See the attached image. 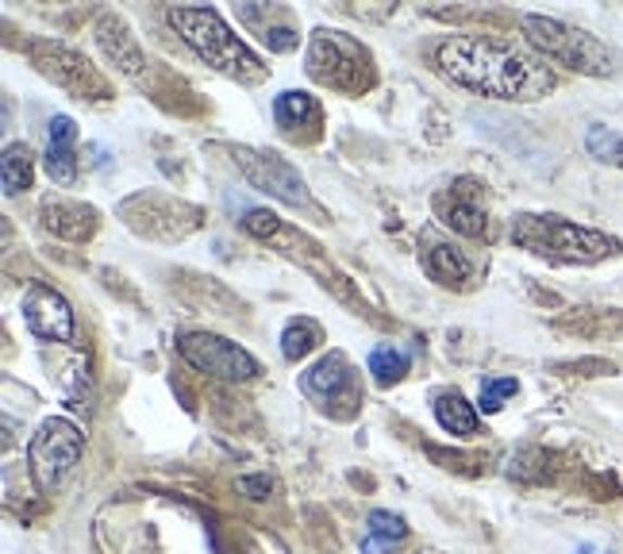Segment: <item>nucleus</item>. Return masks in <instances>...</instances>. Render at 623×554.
I'll return each mask as SVG.
<instances>
[{
  "instance_id": "obj_1",
  "label": "nucleus",
  "mask_w": 623,
  "mask_h": 554,
  "mask_svg": "<svg viewBox=\"0 0 623 554\" xmlns=\"http://www.w3.org/2000/svg\"><path fill=\"white\" fill-rule=\"evenodd\" d=\"M443 77L497 101H543L555 89V74L543 59L497 35H458L435 51Z\"/></svg>"
},
{
  "instance_id": "obj_2",
  "label": "nucleus",
  "mask_w": 623,
  "mask_h": 554,
  "mask_svg": "<svg viewBox=\"0 0 623 554\" xmlns=\"http://www.w3.org/2000/svg\"><path fill=\"white\" fill-rule=\"evenodd\" d=\"M508 236L523 251L543 254L550 262H577V266H593V262H605L620 251V243L605 231H593V227H582L562 216H531V212L512 219Z\"/></svg>"
},
{
  "instance_id": "obj_3",
  "label": "nucleus",
  "mask_w": 623,
  "mask_h": 554,
  "mask_svg": "<svg viewBox=\"0 0 623 554\" xmlns=\"http://www.w3.org/2000/svg\"><path fill=\"white\" fill-rule=\"evenodd\" d=\"M166 20L219 74H231L239 77V81H262V77H266L262 59L243 39H236V32L224 24V16H219L216 9H169Z\"/></svg>"
},
{
  "instance_id": "obj_4",
  "label": "nucleus",
  "mask_w": 623,
  "mask_h": 554,
  "mask_svg": "<svg viewBox=\"0 0 623 554\" xmlns=\"http://www.w3.org/2000/svg\"><path fill=\"white\" fill-rule=\"evenodd\" d=\"M527 39L539 47L547 59L562 62V66L577 70V74H593V77H605L612 74V51L605 42L593 39L589 32H577V27L562 24V20H550V16H523L520 20Z\"/></svg>"
},
{
  "instance_id": "obj_5",
  "label": "nucleus",
  "mask_w": 623,
  "mask_h": 554,
  "mask_svg": "<svg viewBox=\"0 0 623 554\" xmlns=\"http://www.w3.org/2000/svg\"><path fill=\"white\" fill-rule=\"evenodd\" d=\"M304 62H308V74L320 85H331V89L363 92L373 85L370 54H366L354 39H346L343 32H316L312 35Z\"/></svg>"
},
{
  "instance_id": "obj_6",
  "label": "nucleus",
  "mask_w": 623,
  "mask_h": 554,
  "mask_svg": "<svg viewBox=\"0 0 623 554\" xmlns=\"http://www.w3.org/2000/svg\"><path fill=\"white\" fill-rule=\"evenodd\" d=\"M81 428L62 416H51L42 420V428L31 436V446H27V462H31V478L42 493H51L62 478L77 466L81 458Z\"/></svg>"
},
{
  "instance_id": "obj_7",
  "label": "nucleus",
  "mask_w": 623,
  "mask_h": 554,
  "mask_svg": "<svg viewBox=\"0 0 623 554\" xmlns=\"http://www.w3.org/2000/svg\"><path fill=\"white\" fill-rule=\"evenodd\" d=\"M177 354L201 374H212L219 381H251L258 374V362L243 351L239 343L224 336H208V331H189L177 339Z\"/></svg>"
},
{
  "instance_id": "obj_8",
  "label": "nucleus",
  "mask_w": 623,
  "mask_h": 554,
  "mask_svg": "<svg viewBox=\"0 0 623 554\" xmlns=\"http://www.w3.org/2000/svg\"><path fill=\"white\" fill-rule=\"evenodd\" d=\"M20 312H24V324L31 336L47 339V343H74L77 319H74L69 301L59 293V289L42 286V281H31V286L24 289Z\"/></svg>"
},
{
  "instance_id": "obj_9",
  "label": "nucleus",
  "mask_w": 623,
  "mask_h": 554,
  "mask_svg": "<svg viewBox=\"0 0 623 554\" xmlns=\"http://www.w3.org/2000/svg\"><path fill=\"white\" fill-rule=\"evenodd\" d=\"M236 162L246 177H251L254 189H266L270 197H278L281 204H308V189H304V177L289 166L281 154L274 151H251V147H236Z\"/></svg>"
},
{
  "instance_id": "obj_10",
  "label": "nucleus",
  "mask_w": 623,
  "mask_h": 554,
  "mask_svg": "<svg viewBox=\"0 0 623 554\" xmlns=\"http://www.w3.org/2000/svg\"><path fill=\"white\" fill-rule=\"evenodd\" d=\"M435 209L438 219L447 227H455L458 236H481L485 231V204H481V185L473 177L455 181V189L438 197Z\"/></svg>"
},
{
  "instance_id": "obj_11",
  "label": "nucleus",
  "mask_w": 623,
  "mask_h": 554,
  "mask_svg": "<svg viewBox=\"0 0 623 554\" xmlns=\"http://www.w3.org/2000/svg\"><path fill=\"white\" fill-rule=\"evenodd\" d=\"M42 74L54 77V81L66 85V89L81 92V97H104V92H109L104 89V77L97 74L81 54L62 51V47H51V51H47V59H42Z\"/></svg>"
},
{
  "instance_id": "obj_12",
  "label": "nucleus",
  "mask_w": 623,
  "mask_h": 554,
  "mask_svg": "<svg viewBox=\"0 0 623 554\" xmlns=\"http://www.w3.org/2000/svg\"><path fill=\"white\" fill-rule=\"evenodd\" d=\"M77 124L69 116H51L47 124V174L59 185H74L77 177Z\"/></svg>"
},
{
  "instance_id": "obj_13",
  "label": "nucleus",
  "mask_w": 623,
  "mask_h": 554,
  "mask_svg": "<svg viewBox=\"0 0 623 554\" xmlns=\"http://www.w3.org/2000/svg\"><path fill=\"white\" fill-rule=\"evenodd\" d=\"M351 386H354V374L343 354H328V358H320L304 374V393L320 396V401H339V396L351 393Z\"/></svg>"
},
{
  "instance_id": "obj_14",
  "label": "nucleus",
  "mask_w": 623,
  "mask_h": 554,
  "mask_svg": "<svg viewBox=\"0 0 623 554\" xmlns=\"http://www.w3.org/2000/svg\"><path fill=\"white\" fill-rule=\"evenodd\" d=\"M435 420H438V428L450 431V436H458V439H470L481 431L478 408H473L458 389H447V393L435 396Z\"/></svg>"
},
{
  "instance_id": "obj_15",
  "label": "nucleus",
  "mask_w": 623,
  "mask_h": 554,
  "mask_svg": "<svg viewBox=\"0 0 623 554\" xmlns=\"http://www.w3.org/2000/svg\"><path fill=\"white\" fill-rule=\"evenodd\" d=\"M423 269H428V277L431 281H438V286H455V289H462L466 281H470V274H473V266H470V259H466L458 247H450V243H435L428 254H423Z\"/></svg>"
},
{
  "instance_id": "obj_16",
  "label": "nucleus",
  "mask_w": 623,
  "mask_h": 554,
  "mask_svg": "<svg viewBox=\"0 0 623 554\" xmlns=\"http://www.w3.org/2000/svg\"><path fill=\"white\" fill-rule=\"evenodd\" d=\"M101 47L104 54H109L112 62H116L124 74H143V54H139L136 39H131V32H127L124 24H119L116 16H104L101 20Z\"/></svg>"
},
{
  "instance_id": "obj_17",
  "label": "nucleus",
  "mask_w": 623,
  "mask_h": 554,
  "mask_svg": "<svg viewBox=\"0 0 623 554\" xmlns=\"http://www.w3.org/2000/svg\"><path fill=\"white\" fill-rule=\"evenodd\" d=\"M42 219H47V227H51L54 236L66 239H85L97 227V212L81 209L74 201H47L42 204Z\"/></svg>"
},
{
  "instance_id": "obj_18",
  "label": "nucleus",
  "mask_w": 623,
  "mask_h": 554,
  "mask_svg": "<svg viewBox=\"0 0 623 554\" xmlns=\"http://www.w3.org/2000/svg\"><path fill=\"white\" fill-rule=\"evenodd\" d=\"M274 119H278V127H285V131L316 127L320 124V101L301 89H285L274 97Z\"/></svg>"
},
{
  "instance_id": "obj_19",
  "label": "nucleus",
  "mask_w": 623,
  "mask_h": 554,
  "mask_svg": "<svg viewBox=\"0 0 623 554\" xmlns=\"http://www.w3.org/2000/svg\"><path fill=\"white\" fill-rule=\"evenodd\" d=\"M31 177H35L31 151H27L24 143L4 147V159H0V181H4V193L16 197V193H24V189H31Z\"/></svg>"
},
{
  "instance_id": "obj_20",
  "label": "nucleus",
  "mask_w": 623,
  "mask_h": 554,
  "mask_svg": "<svg viewBox=\"0 0 623 554\" xmlns=\"http://www.w3.org/2000/svg\"><path fill=\"white\" fill-rule=\"evenodd\" d=\"M408 366H412V358H408V351H400V347H378V351H370V374L378 386L400 381L408 374Z\"/></svg>"
},
{
  "instance_id": "obj_21",
  "label": "nucleus",
  "mask_w": 623,
  "mask_h": 554,
  "mask_svg": "<svg viewBox=\"0 0 623 554\" xmlns=\"http://www.w3.org/2000/svg\"><path fill=\"white\" fill-rule=\"evenodd\" d=\"M320 343V328L312 324V319H289V328L281 331V354H285L289 362L304 358V354L312 351V347Z\"/></svg>"
},
{
  "instance_id": "obj_22",
  "label": "nucleus",
  "mask_w": 623,
  "mask_h": 554,
  "mask_svg": "<svg viewBox=\"0 0 623 554\" xmlns=\"http://www.w3.org/2000/svg\"><path fill=\"white\" fill-rule=\"evenodd\" d=\"M585 147H589L593 159L612 162V166H623V139L608 131V127H589V135H585Z\"/></svg>"
},
{
  "instance_id": "obj_23",
  "label": "nucleus",
  "mask_w": 623,
  "mask_h": 554,
  "mask_svg": "<svg viewBox=\"0 0 623 554\" xmlns=\"http://www.w3.org/2000/svg\"><path fill=\"white\" fill-rule=\"evenodd\" d=\"M366 531H370V539H381V543H400V539L408 536V524L396 513L378 508V513H370V520H366Z\"/></svg>"
},
{
  "instance_id": "obj_24",
  "label": "nucleus",
  "mask_w": 623,
  "mask_h": 554,
  "mask_svg": "<svg viewBox=\"0 0 623 554\" xmlns=\"http://www.w3.org/2000/svg\"><path fill=\"white\" fill-rule=\"evenodd\" d=\"M516 378H488V381H481V412H500L505 408V401L508 396H516Z\"/></svg>"
},
{
  "instance_id": "obj_25",
  "label": "nucleus",
  "mask_w": 623,
  "mask_h": 554,
  "mask_svg": "<svg viewBox=\"0 0 623 554\" xmlns=\"http://www.w3.org/2000/svg\"><path fill=\"white\" fill-rule=\"evenodd\" d=\"M243 227H246V231H251V236H258V239H274L285 224H281V219L274 216V212H266V209H251V212H246V216H243Z\"/></svg>"
},
{
  "instance_id": "obj_26",
  "label": "nucleus",
  "mask_w": 623,
  "mask_h": 554,
  "mask_svg": "<svg viewBox=\"0 0 623 554\" xmlns=\"http://www.w3.org/2000/svg\"><path fill=\"white\" fill-rule=\"evenodd\" d=\"M262 39H266L270 51H293L296 47V35L289 27H270V32H262Z\"/></svg>"
},
{
  "instance_id": "obj_27",
  "label": "nucleus",
  "mask_w": 623,
  "mask_h": 554,
  "mask_svg": "<svg viewBox=\"0 0 623 554\" xmlns=\"http://www.w3.org/2000/svg\"><path fill=\"white\" fill-rule=\"evenodd\" d=\"M239 489H243V493H251L254 501H266V493H270V478H239Z\"/></svg>"
},
{
  "instance_id": "obj_28",
  "label": "nucleus",
  "mask_w": 623,
  "mask_h": 554,
  "mask_svg": "<svg viewBox=\"0 0 623 554\" xmlns=\"http://www.w3.org/2000/svg\"><path fill=\"white\" fill-rule=\"evenodd\" d=\"M577 554H593V546H582V551H577Z\"/></svg>"
}]
</instances>
